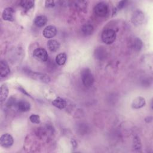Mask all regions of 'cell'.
Segmentation results:
<instances>
[{
    "instance_id": "9",
    "label": "cell",
    "mask_w": 153,
    "mask_h": 153,
    "mask_svg": "<svg viewBox=\"0 0 153 153\" xmlns=\"http://www.w3.org/2000/svg\"><path fill=\"white\" fill-rule=\"evenodd\" d=\"M10 68L5 61L1 60L0 63V75L1 78L7 76L10 73Z\"/></svg>"
},
{
    "instance_id": "20",
    "label": "cell",
    "mask_w": 153,
    "mask_h": 153,
    "mask_svg": "<svg viewBox=\"0 0 153 153\" xmlns=\"http://www.w3.org/2000/svg\"><path fill=\"white\" fill-rule=\"evenodd\" d=\"M134 45H135V48H135L137 51H138V50H139L141 48V47H142V41H141L139 39L137 38V39H136V40H135Z\"/></svg>"
},
{
    "instance_id": "1",
    "label": "cell",
    "mask_w": 153,
    "mask_h": 153,
    "mask_svg": "<svg viewBox=\"0 0 153 153\" xmlns=\"http://www.w3.org/2000/svg\"><path fill=\"white\" fill-rule=\"evenodd\" d=\"M81 76L82 84L85 87H90L93 85L94 82V78L89 69H84L81 72Z\"/></svg>"
},
{
    "instance_id": "7",
    "label": "cell",
    "mask_w": 153,
    "mask_h": 153,
    "mask_svg": "<svg viewBox=\"0 0 153 153\" xmlns=\"http://www.w3.org/2000/svg\"><path fill=\"white\" fill-rule=\"evenodd\" d=\"M43 35L47 38H51L56 36L57 33V29L55 26L50 25L47 26L43 30Z\"/></svg>"
},
{
    "instance_id": "3",
    "label": "cell",
    "mask_w": 153,
    "mask_h": 153,
    "mask_svg": "<svg viewBox=\"0 0 153 153\" xmlns=\"http://www.w3.org/2000/svg\"><path fill=\"white\" fill-rule=\"evenodd\" d=\"M94 13L99 17H105L108 13V7L106 3L99 2L94 7Z\"/></svg>"
},
{
    "instance_id": "16",
    "label": "cell",
    "mask_w": 153,
    "mask_h": 153,
    "mask_svg": "<svg viewBox=\"0 0 153 153\" xmlns=\"http://www.w3.org/2000/svg\"><path fill=\"white\" fill-rule=\"evenodd\" d=\"M66 54L64 53H60L57 55L56 57V62L60 66L63 65L66 61Z\"/></svg>"
},
{
    "instance_id": "2",
    "label": "cell",
    "mask_w": 153,
    "mask_h": 153,
    "mask_svg": "<svg viewBox=\"0 0 153 153\" xmlns=\"http://www.w3.org/2000/svg\"><path fill=\"white\" fill-rule=\"evenodd\" d=\"M101 38L103 42L106 44H111L115 39L116 33L112 29H106L102 32Z\"/></svg>"
},
{
    "instance_id": "19",
    "label": "cell",
    "mask_w": 153,
    "mask_h": 153,
    "mask_svg": "<svg viewBox=\"0 0 153 153\" xmlns=\"http://www.w3.org/2000/svg\"><path fill=\"white\" fill-rule=\"evenodd\" d=\"M29 120L32 123L39 124L40 123V117L38 115L36 114H32L29 117Z\"/></svg>"
},
{
    "instance_id": "12",
    "label": "cell",
    "mask_w": 153,
    "mask_h": 153,
    "mask_svg": "<svg viewBox=\"0 0 153 153\" xmlns=\"http://www.w3.org/2000/svg\"><path fill=\"white\" fill-rule=\"evenodd\" d=\"M52 105L60 109H62L65 108L66 106V102L65 100L60 98V97H57L52 102Z\"/></svg>"
},
{
    "instance_id": "14",
    "label": "cell",
    "mask_w": 153,
    "mask_h": 153,
    "mask_svg": "<svg viewBox=\"0 0 153 153\" xmlns=\"http://www.w3.org/2000/svg\"><path fill=\"white\" fill-rule=\"evenodd\" d=\"M47 47L50 51L52 52L56 51L60 47V44L58 41L54 39H50L47 42Z\"/></svg>"
},
{
    "instance_id": "11",
    "label": "cell",
    "mask_w": 153,
    "mask_h": 153,
    "mask_svg": "<svg viewBox=\"0 0 153 153\" xmlns=\"http://www.w3.org/2000/svg\"><path fill=\"white\" fill-rule=\"evenodd\" d=\"M17 109L21 112L28 111L30 108V103L25 100H20L16 103Z\"/></svg>"
},
{
    "instance_id": "18",
    "label": "cell",
    "mask_w": 153,
    "mask_h": 153,
    "mask_svg": "<svg viewBox=\"0 0 153 153\" xmlns=\"http://www.w3.org/2000/svg\"><path fill=\"white\" fill-rule=\"evenodd\" d=\"M20 5L25 10H29V9H30L33 7L34 1H30V0L22 1H20Z\"/></svg>"
},
{
    "instance_id": "5",
    "label": "cell",
    "mask_w": 153,
    "mask_h": 153,
    "mask_svg": "<svg viewBox=\"0 0 153 153\" xmlns=\"http://www.w3.org/2000/svg\"><path fill=\"white\" fill-rule=\"evenodd\" d=\"M14 142L13 138L12 136L8 133H5L2 134L0 138L1 145L5 148L10 147Z\"/></svg>"
},
{
    "instance_id": "22",
    "label": "cell",
    "mask_w": 153,
    "mask_h": 153,
    "mask_svg": "<svg viewBox=\"0 0 153 153\" xmlns=\"http://www.w3.org/2000/svg\"><path fill=\"white\" fill-rule=\"evenodd\" d=\"M125 2H126V1H121V2H120V3H119V6H118V7H119V8H122V7L124 6Z\"/></svg>"
},
{
    "instance_id": "13",
    "label": "cell",
    "mask_w": 153,
    "mask_h": 153,
    "mask_svg": "<svg viewBox=\"0 0 153 153\" xmlns=\"http://www.w3.org/2000/svg\"><path fill=\"white\" fill-rule=\"evenodd\" d=\"M8 94V88L6 84H2L0 88V100L2 103L5 101Z\"/></svg>"
},
{
    "instance_id": "4",
    "label": "cell",
    "mask_w": 153,
    "mask_h": 153,
    "mask_svg": "<svg viewBox=\"0 0 153 153\" xmlns=\"http://www.w3.org/2000/svg\"><path fill=\"white\" fill-rule=\"evenodd\" d=\"M33 56L36 60L42 62L47 61L48 59V54L47 51L42 48H36L33 51Z\"/></svg>"
},
{
    "instance_id": "17",
    "label": "cell",
    "mask_w": 153,
    "mask_h": 153,
    "mask_svg": "<svg viewBox=\"0 0 153 153\" xmlns=\"http://www.w3.org/2000/svg\"><path fill=\"white\" fill-rule=\"evenodd\" d=\"M82 32L85 35H90L92 34V33L94 31V28L93 26L89 24H86L84 25L82 27Z\"/></svg>"
},
{
    "instance_id": "10",
    "label": "cell",
    "mask_w": 153,
    "mask_h": 153,
    "mask_svg": "<svg viewBox=\"0 0 153 153\" xmlns=\"http://www.w3.org/2000/svg\"><path fill=\"white\" fill-rule=\"evenodd\" d=\"M145 99L142 97L139 96L133 100L131 103V107L134 109H139L145 106Z\"/></svg>"
},
{
    "instance_id": "15",
    "label": "cell",
    "mask_w": 153,
    "mask_h": 153,
    "mask_svg": "<svg viewBox=\"0 0 153 153\" xmlns=\"http://www.w3.org/2000/svg\"><path fill=\"white\" fill-rule=\"evenodd\" d=\"M47 22V18L45 16H37L34 20V24L38 27H42Z\"/></svg>"
},
{
    "instance_id": "8",
    "label": "cell",
    "mask_w": 153,
    "mask_h": 153,
    "mask_svg": "<svg viewBox=\"0 0 153 153\" xmlns=\"http://www.w3.org/2000/svg\"><path fill=\"white\" fill-rule=\"evenodd\" d=\"M14 10L11 7H7L4 10L2 17L4 20L13 21L14 20Z\"/></svg>"
},
{
    "instance_id": "6",
    "label": "cell",
    "mask_w": 153,
    "mask_h": 153,
    "mask_svg": "<svg viewBox=\"0 0 153 153\" xmlns=\"http://www.w3.org/2000/svg\"><path fill=\"white\" fill-rule=\"evenodd\" d=\"M144 20V14L140 10L135 11L131 17V22L135 25H141Z\"/></svg>"
},
{
    "instance_id": "21",
    "label": "cell",
    "mask_w": 153,
    "mask_h": 153,
    "mask_svg": "<svg viewBox=\"0 0 153 153\" xmlns=\"http://www.w3.org/2000/svg\"><path fill=\"white\" fill-rule=\"evenodd\" d=\"M45 6L46 7L50 8L54 6V3L53 1H45Z\"/></svg>"
}]
</instances>
